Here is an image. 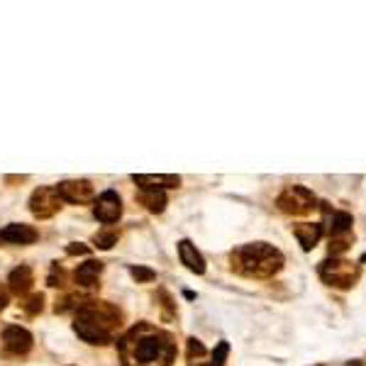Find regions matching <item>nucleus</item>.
<instances>
[{"instance_id": "f257e3e1", "label": "nucleus", "mask_w": 366, "mask_h": 366, "mask_svg": "<svg viewBox=\"0 0 366 366\" xmlns=\"http://www.w3.org/2000/svg\"><path fill=\"white\" fill-rule=\"evenodd\" d=\"M122 366H171L176 342L168 332L149 323H139L120 340Z\"/></svg>"}, {"instance_id": "f03ea898", "label": "nucleus", "mask_w": 366, "mask_h": 366, "mask_svg": "<svg viewBox=\"0 0 366 366\" xmlns=\"http://www.w3.org/2000/svg\"><path fill=\"white\" fill-rule=\"evenodd\" d=\"M122 323L120 308L108 301H86L76 311L73 318V332L88 345H110L117 328Z\"/></svg>"}, {"instance_id": "7ed1b4c3", "label": "nucleus", "mask_w": 366, "mask_h": 366, "mask_svg": "<svg viewBox=\"0 0 366 366\" xmlns=\"http://www.w3.org/2000/svg\"><path fill=\"white\" fill-rule=\"evenodd\" d=\"M232 271L247 279H271L284 269V252L276 249L269 242H249L230 252Z\"/></svg>"}, {"instance_id": "20e7f679", "label": "nucleus", "mask_w": 366, "mask_h": 366, "mask_svg": "<svg viewBox=\"0 0 366 366\" xmlns=\"http://www.w3.org/2000/svg\"><path fill=\"white\" fill-rule=\"evenodd\" d=\"M318 274L323 279V284L332 286V289L347 291L352 286H357L359 276H362V267L354 262H349L345 257H330L325 262H320Z\"/></svg>"}, {"instance_id": "39448f33", "label": "nucleus", "mask_w": 366, "mask_h": 366, "mask_svg": "<svg viewBox=\"0 0 366 366\" xmlns=\"http://www.w3.org/2000/svg\"><path fill=\"white\" fill-rule=\"evenodd\" d=\"M315 203V193L311 188H306V185H286L284 190L279 193V198H276V208H279L281 212H286V215H308V212H313Z\"/></svg>"}, {"instance_id": "423d86ee", "label": "nucleus", "mask_w": 366, "mask_h": 366, "mask_svg": "<svg viewBox=\"0 0 366 366\" xmlns=\"http://www.w3.org/2000/svg\"><path fill=\"white\" fill-rule=\"evenodd\" d=\"M61 203L56 185H39L30 195V212L39 220H49L61 210Z\"/></svg>"}, {"instance_id": "0eeeda50", "label": "nucleus", "mask_w": 366, "mask_h": 366, "mask_svg": "<svg viewBox=\"0 0 366 366\" xmlns=\"http://www.w3.org/2000/svg\"><path fill=\"white\" fill-rule=\"evenodd\" d=\"M93 215L98 222H103L105 227H110L112 222H117V220L122 217V198L117 190H103V193L95 198L93 203Z\"/></svg>"}, {"instance_id": "6e6552de", "label": "nucleus", "mask_w": 366, "mask_h": 366, "mask_svg": "<svg viewBox=\"0 0 366 366\" xmlns=\"http://www.w3.org/2000/svg\"><path fill=\"white\" fill-rule=\"evenodd\" d=\"M59 190V198L71 205H83V203H91L95 198V188L91 181L86 178H71V181H61L56 185Z\"/></svg>"}, {"instance_id": "1a4fd4ad", "label": "nucleus", "mask_w": 366, "mask_h": 366, "mask_svg": "<svg viewBox=\"0 0 366 366\" xmlns=\"http://www.w3.org/2000/svg\"><path fill=\"white\" fill-rule=\"evenodd\" d=\"M32 345H35V337H32L30 330L20 328V325H8V328L3 330V347L8 354H13V357H25V354H30Z\"/></svg>"}, {"instance_id": "9d476101", "label": "nucleus", "mask_w": 366, "mask_h": 366, "mask_svg": "<svg viewBox=\"0 0 366 366\" xmlns=\"http://www.w3.org/2000/svg\"><path fill=\"white\" fill-rule=\"evenodd\" d=\"M323 212H325V220H328V235H330V239L354 237V235H352V227H354L352 212H347V210H332L330 203H323Z\"/></svg>"}, {"instance_id": "9b49d317", "label": "nucleus", "mask_w": 366, "mask_h": 366, "mask_svg": "<svg viewBox=\"0 0 366 366\" xmlns=\"http://www.w3.org/2000/svg\"><path fill=\"white\" fill-rule=\"evenodd\" d=\"M37 239H39V232L32 225H25V222H13L0 230V242H5V244L27 247V244H35Z\"/></svg>"}, {"instance_id": "f8f14e48", "label": "nucleus", "mask_w": 366, "mask_h": 366, "mask_svg": "<svg viewBox=\"0 0 366 366\" xmlns=\"http://www.w3.org/2000/svg\"><path fill=\"white\" fill-rule=\"evenodd\" d=\"M176 249H178V259H181V264L185 269H188L190 274H198L203 276L205 274V269H208V264H205V257L198 252V247L193 244L190 239H181L176 244Z\"/></svg>"}, {"instance_id": "ddd939ff", "label": "nucleus", "mask_w": 366, "mask_h": 366, "mask_svg": "<svg viewBox=\"0 0 366 366\" xmlns=\"http://www.w3.org/2000/svg\"><path fill=\"white\" fill-rule=\"evenodd\" d=\"M293 235H296L298 244L303 247V252H311V249H315V244L323 239L325 225L323 222H298V225H293Z\"/></svg>"}, {"instance_id": "4468645a", "label": "nucleus", "mask_w": 366, "mask_h": 366, "mask_svg": "<svg viewBox=\"0 0 366 366\" xmlns=\"http://www.w3.org/2000/svg\"><path fill=\"white\" fill-rule=\"evenodd\" d=\"M132 181L139 185V188H178L181 185V176L176 173H134Z\"/></svg>"}, {"instance_id": "2eb2a0df", "label": "nucleus", "mask_w": 366, "mask_h": 366, "mask_svg": "<svg viewBox=\"0 0 366 366\" xmlns=\"http://www.w3.org/2000/svg\"><path fill=\"white\" fill-rule=\"evenodd\" d=\"M32 286H35V271H32V267L20 264V267H15L13 271H10L8 276L10 293H15V296H27V293L32 291Z\"/></svg>"}, {"instance_id": "dca6fc26", "label": "nucleus", "mask_w": 366, "mask_h": 366, "mask_svg": "<svg viewBox=\"0 0 366 366\" xmlns=\"http://www.w3.org/2000/svg\"><path fill=\"white\" fill-rule=\"evenodd\" d=\"M100 274H103V262H98V259H88V262L78 264V269L73 271V281H76L81 289H95V286H98Z\"/></svg>"}, {"instance_id": "f3484780", "label": "nucleus", "mask_w": 366, "mask_h": 366, "mask_svg": "<svg viewBox=\"0 0 366 366\" xmlns=\"http://www.w3.org/2000/svg\"><path fill=\"white\" fill-rule=\"evenodd\" d=\"M137 200L142 203L149 212H164L166 203H168L166 190H161V188H139Z\"/></svg>"}, {"instance_id": "a211bd4d", "label": "nucleus", "mask_w": 366, "mask_h": 366, "mask_svg": "<svg viewBox=\"0 0 366 366\" xmlns=\"http://www.w3.org/2000/svg\"><path fill=\"white\" fill-rule=\"evenodd\" d=\"M117 239H120V230L115 227H103L93 235V244L98 247V249H112V247L117 244Z\"/></svg>"}, {"instance_id": "6ab92c4d", "label": "nucleus", "mask_w": 366, "mask_h": 366, "mask_svg": "<svg viewBox=\"0 0 366 366\" xmlns=\"http://www.w3.org/2000/svg\"><path fill=\"white\" fill-rule=\"evenodd\" d=\"M22 311H25L27 315H39V313H42L44 311V296H42V293H32V296L22 303Z\"/></svg>"}, {"instance_id": "aec40b11", "label": "nucleus", "mask_w": 366, "mask_h": 366, "mask_svg": "<svg viewBox=\"0 0 366 366\" xmlns=\"http://www.w3.org/2000/svg\"><path fill=\"white\" fill-rule=\"evenodd\" d=\"M129 276H132L137 284H151L156 279V271L149 267H129Z\"/></svg>"}, {"instance_id": "412c9836", "label": "nucleus", "mask_w": 366, "mask_h": 366, "mask_svg": "<svg viewBox=\"0 0 366 366\" xmlns=\"http://www.w3.org/2000/svg\"><path fill=\"white\" fill-rule=\"evenodd\" d=\"M227 354H230V345L227 342H220V345L215 347V352H212L210 366H225V362H227Z\"/></svg>"}, {"instance_id": "4be33fe9", "label": "nucleus", "mask_w": 366, "mask_h": 366, "mask_svg": "<svg viewBox=\"0 0 366 366\" xmlns=\"http://www.w3.org/2000/svg\"><path fill=\"white\" fill-rule=\"evenodd\" d=\"M47 284L54 286V289H61V286H66V274H64V269H61L59 264H54V267H52V274H49Z\"/></svg>"}, {"instance_id": "5701e85b", "label": "nucleus", "mask_w": 366, "mask_h": 366, "mask_svg": "<svg viewBox=\"0 0 366 366\" xmlns=\"http://www.w3.org/2000/svg\"><path fill=\"white\" fill-rule=\"evenodd\" d=\"M203 354H205V347L200 345V340H195V337H190V340H188V359L203 357Z\"/></svg>"}, {"instance_id": "b1692460", "label": "nucleus", "mask_w": 366, "mask_h": 366, "mask_svg": "<svg viewBox=\"0 0 366 366\" xmlns=\"http://www.w3.org/2000/svg\"><path fill=\"white\" fill-rule=\"evenodd\" d=\"M88 252H91V249H88L86 244H81V242H73V244L66 247V254H69V257H86Z\"/></svg>"}, {"instance_id": "393cba45", "label": "nucleus", "mask_w": 366, "mask_h": 366, "mask_svg": "<svg viewBox=\"0 0 366 366\" xmlns=\"http://www.w3.org/2000/svg\"><path fill=\"white\" fill-rule=\"evenodd\" d=\"M362 264H366V254H364V257H362Z\"/></svg>"}, {"instance_id": "a878e982", "label": "nucleus", "mask_w": 366, "mask_h": 366, "mask_svg": "<svg viewBox=\"0 0 366 366\" xmlns=\"http://www.w3.org/2000/svg\"><path fill=\"white\" fill-rule=\"evenodd\" d=\"M195 366H200V364H195ZM203 366H210V364H203Z\"/></svg>"}]
</instances>
